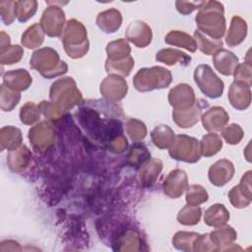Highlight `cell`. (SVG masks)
<instances>
[{"instance_id":"1","label":"cell","mask_w":252,"mask_h":252,"mask_svg":"<svg viewBox=\"0 0 252 252\" xmlns=\"http://www.w3.org/2000/svg\"><path fill=\"white\" fill-rule=\"evenodd\" d=\"M194 78L200 90L209 97L216 98L221 95L223 83L216 76L208 65H200L195 69Z\"/></svg>"},{"instance_id":"2","label":"cell","mask_w":252,"mask_h":252,"mask_svg":"<svg viewBox=\"0 0 252 252\" xmlns=\"http://www.w3.org/2000/svg\"><path fill=\"white\" fill-rule=\"evenodd\" d=\"M157 60L164 61L168 65L175 64L176 61H181L185 65H187L190 62L191 58L188 57L185 53H183L181 51L166 49V50H160L157 54Z\"/></svg>"},{"instance_id":"3","label":"cell","mask_w":252,"mask_h":252,"mask_svg":"<svg viewBox=\"0 0 252 252\" xmlns=\"http://www.w3.org/2000/svg\"><path fill=\"white\" fill-rule=\"evenodd\" d=\"M199 237V234L193 233V232H178L175 234V237L173 239L174 246L177 249L185 250V246L187 245V250H192L189 244L194 245L196 239Z\"/></svg>"},{"instance_id":"4","label":"cell","mask_w":252,"mask_h":252,"mask_svg":"<svg viewBox=\"0 0 252 252\" xmlns=\"http://www.w3.org/2000/svg\"><path fill=\"white\" fill-rule=\"evenodd\" d=\"M201 216L200 208H190V214H184L180 212L178 215V220L183 224H195L198 223Z\"/></svg>"},{"instance_id":"5","label":"cell","mask_w":252,"mask_h":252,"mask_svg":"<svg viewBox=\"0 0 252 252\" xmlns=\"http://www.w3.org/2000/svg\"><path fill=\"white\" fill-rule=\"evenodd\" d=\"M10 52H11V55L7 56V57H1V62L2 64H14L15 62L19 61L21 58L19 57H16L14 56L15 54L16 55H19V54H22L23 51L22 49L20 48L19 45H15V46H12V48L9 49Z\"/></svg>"}]
</instances>
